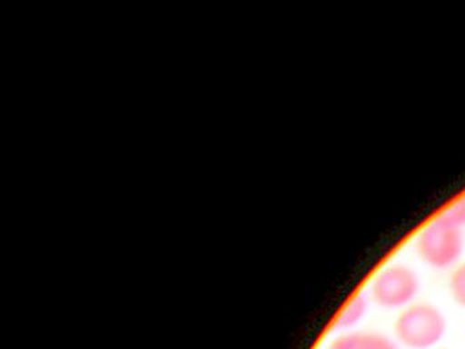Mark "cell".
I'll return each instance as SVG.
<instances>
[{"label":"cell","mask_w":465,"mask_h":349,"mask_svg":"<svg viewBox=\"0 0 465 349\" xmlns=\"http://www.w3.org/2000/svg\"><path fill=\"white\" fill-rule=\"evenodd\" d=\"M446 332L442 313L427 303L411 304L394 322V334L411 349H429L440 343Z\"/></svg>","instance_id":"1"},{"label":"cell","mask_w":465,"mask_h":349,"mask_svg":"<svg viewBox=\"0 0 465 349\" xmlns=\"http://www.w3.org/2000/svg\"><path fill=\"white\" fill-rule=\"evenodd\" d=\"M464 250L462 229L451 225L438 215L427 224L418 239L416 251L424 264L437 269H445L459 261Z\"/></svg>","instance_id":"2"},{"label":"cell","mask_w":465,"mask_h":349,"mask_svg":"<svg viewBox=\"0 0 465 349\" xmlns=\"http://www.w3.org/2000/svg\"><path fill=\"white\" fill-rule=\"evenodd\" d=\"M419 291V278L411 267L396 264L375 275L371 297L380 307L401 308L410 304Z\"/></svg>","instance_id":"3"},{"label":"cell","mask_w":465,"mask_h":349,"mask_svg":"<svg viewBox=\"0 0 465 349\" xmlns=\"http://www.w3.org/2000/svg\"><path fill=\"white\" fill-rule=\"evenodd\" d=\"M329 349H397V346L378 333H351L336 338Z\"/></svg>","instance_id":"4"},{"label":"cell","mask_w":465,"mask_h":349,"mask_svg":"<svg viewBox=\"0 0 465 349\" xmlns=\"http://www.w3.org/2000/svg\"><path fill=\"white\" fill-rule=\"evenodd\" d=\"M367 308H369L367 296L358 294V296L353 297L348 303L347 307L340 314L339 319H337V327L339 329H348V327L355 326L367 313Z\"/></svg>","instance_id":"5"},{"label":"cell","mask_w":465,"mask_h":349,"mask_svg":"<svg viewBox=\"0 0 465 349\" xmlns=\"http://www.w3.org/2000/svg\"><path fill=\"white\" fill-rule=\"evenodd\" d=\"M451 297L460 307L465 308V264H459L449 278Z\"/></svg>","instance_id":"6"},{"label":"cell","mask_w":465,"mask_h":349,"mask_svg":"<svg viewBox=\"0 0 465 349\" xmlns=\"http://www.w3.org/2000/svg\"><path fill=\"white\" fill-rule=\"evenodd\" d=\"M440 218L448 221L451 225L462 229L465 226V196H460L456 201L451 202L440 214Z\"/></svg>","instance_id":"7"}]
</instances>
